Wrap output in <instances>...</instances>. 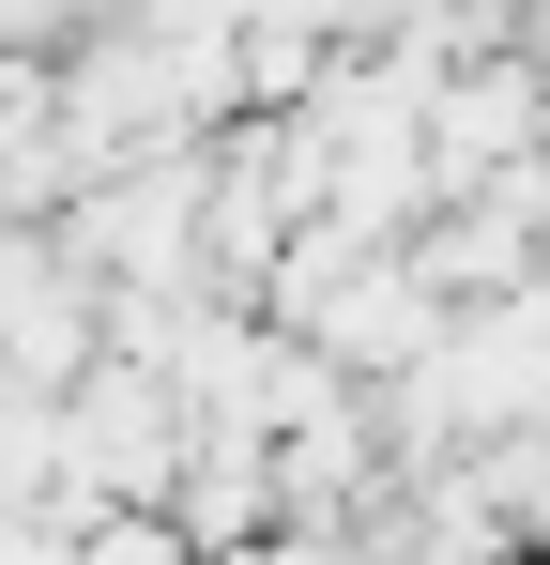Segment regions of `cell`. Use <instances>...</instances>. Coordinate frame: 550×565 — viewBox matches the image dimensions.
<instances>
[{
  "mask_svg": "<svg viewBox=\"0 0 550 565\" xmlns=\"http://www.w3.org/2000/svg\"><path fill=\"white\" fill-rule=\"evenodd\" d=\"M77 367H92V276H77V245L46 260L31 230H0V382H15V397H62Z\"/></svg>",
  "mask_w": 550,
  "mask_h": 565,
  "instance_id": "2",
  "label": "cell"
},
{
  "mask_svg": "<svg viewBox=\"0 0 550 565\" xmlns=\"http://www.w3.org/2000/svg\"><path fill=\"white\" fill-rule=\"evenodd\" d=\"M77 276L123 306V290H183V260H199V169L183 153H154V169H123V184L77 199Z\"/></svg>",
  "mask_w": 550,
  "mask_h": 565,
  "instance_id": "1",
  "label": "cell"
},
{
  "mask_svg": "<svg viewBox=\"0 0 550 565\" xmlns=\"http://www.w3.org/2000/svg\"><path fill=\"white\" fill-rule=\"evenodd\" d=\"M62 565H199V551H183L169 520H138V504H107V520H77V551H62Z\"/></svg>",
  "mask_w": 550,
  "mask_h": 565,
  "instance_id": "3",
  "label": "cell"
}]
</instances>
